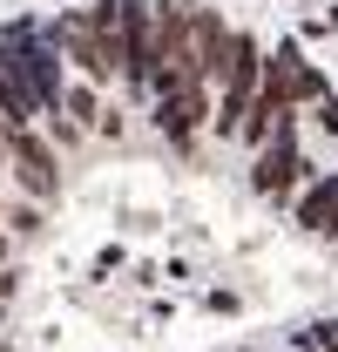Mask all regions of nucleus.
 Instances as JSON below:
<instances>
[{"mask_svg": "<svg viewBox=\"0 0 338 352\" xmlns=\"http://www.w3.org/2000/svg\"><path fill=\"white\" fill-rule=\"evenodd\" d=\"M338 102L203 0L0 28V352H338Z\"/></svg>", "mask_w": 338, "mask_h": 352, "instance_id": "nucleus-1", "label": "nucleus"}]
</instances>
